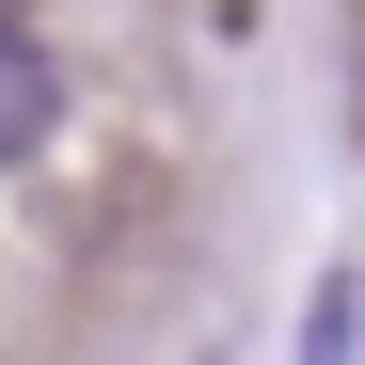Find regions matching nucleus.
Instances as JSON below:
<instances>
[{"label": "nucleus", "instance_id": "f257e3e1", "mask_svg": "<svg viewBox=\"0 0 365 365\" xmlns=\"http://www.w3.org/2000/svg\"><path fill=\"white\" fill-rule=\"evenodd\" d=\"M48 128H64V64H48L32 16H0V159H32Z\"/></svg>", "mask_w": 365, "mask_h": 365}]
</instances>
